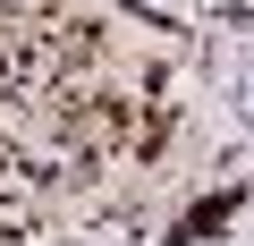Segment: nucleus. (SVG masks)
Returning <instances> with one entry per match:
<instances>
[{"label": "nucleus", "mask_w": 254, "mask_h": 246, "mask_svg": "<svg viewBox=\"0 0 254 246\" xmlns=\"http://www.w3.org/2000/svg\"><path fill=\"white\" fill-rule=\"evenodd\" d=\"M170 145V77L136 60V26L76 0L0 17V221H51L110 195Z\"/></svg>", "instance_id": "1"}]
</instances>
